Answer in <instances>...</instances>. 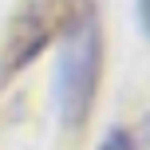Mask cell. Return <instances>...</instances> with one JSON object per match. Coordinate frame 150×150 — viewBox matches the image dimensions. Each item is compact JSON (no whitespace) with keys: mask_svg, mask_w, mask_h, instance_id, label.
I'll use <instances>...</instances> for the list:
<instances>
[{"mask_svg":"<svg viewBox=\"0 0 150 150\" xmlns=\"http://www.w3.org/2000/svg\"><path fill=\"white\" fill-rule=\"evenodd\" d=\"M103 67V36H99L95 4L79 12L59 36V59H55V111L63 127H83L87 111L99 91Z\"/></svg>","mask_w":150,"mask_h":150,"instance_id":"6da1fadb","label":"cell"},{"mask_svg":"<svg viewBox=\"0 0 150 150\" xmlns=\"http://www.w3.org/2000/svg\"><path fill=\"white\" fill-rule=\"evenodd\" d=\"M87 8H91V0H20V8L8 20L4 44H0V87L12 83Z\"/></svg>","mask_w":150,"mask_h":150,"instance_id":"7a4b0ae2","label":"cell"},{"mask_svg":"<svg viewBox=\"0 0 150 150\" xmlns=\"http://www.w3.org/2000/svg\"><path fill=\"white\" fill-rule=\"evenodd\" d=\"M95 150H134V138H130V130H127V127H111Z\"/></svg>","mask_w":150,"mask_h":150,"instance_id":"3957f363","label":"cell"},{"mask_svg":"<svg viewBox=\"0 0 150 150\" xmlns=\"http://www.w3.org/2000/svg\"><path fill=\"white\" fill-rule=\"evenodd\" d=\"M130 138H134V150H150V115L138 122V134H130Z\"/></svg>","mask_w":150,"mask_h":150,"instance_id":"277c9868","label":"cell"},{"mask_svg":"<svg viewBox=\"0 0 150 150\" xmlns=\"http://www.w3.org/2000/svg\"><path fill=\"white\" fill-rule=\"evenodd\" d=\"M138 20H142V28L150 36V0H138Z\"/></svg>","mask_w":150,"mask_h":150,"instance_id":"5b68a950","label":"cell"}]
</instances>
